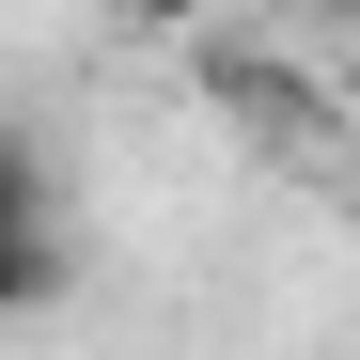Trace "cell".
Wrapping results in <instances>:
<instances>
[{
  "label": "cell",
  "instance_id": "6da1fadb",
  "mask_svg": "<svg viewBox=\"0 0 360 360\" xmlns=\"http://www.w3.org/2000/svg\"><path fill=\"white\" fill-rule=\"evenodd\" d=\"M188 47H204V94H219L251 141H282V157H329V94L297 79L282 47H251V32H188Z\"/></svg>",
  "mask_w": 360,
  "mask_h": 360
},
{
  "label": "cell",
  "instance_id": "7a4b0ae2",
  "mask_svg": "<svg viewBox=\"0 0 360 360\" xmlns=\"http://www.w3.org/2000/svg\"><path fill=\"white\" fill-rule=\"evenodd\" d=\"M63 297H79V235L63 219H47V235H0V329H16V314H63Z\"/></svg>",
  "mask_w": 360,
  "mask_h": 360
},
{
  "label": "cell",
  "instance_id": "3957f363",
  "mask_svg": "<svg viewBox=\"0 0 360 360\" xmlns=\"http://www.w3.org/2000/svg\"><path fill=\"white\" fill-rule=\"evenodd\" d=\"M47 219H63V157L0 110V235H47Z\"/></svg>",
  "mask_w": 360,
  "mask_h": 360
},
{
  "label": "cell",
  "instance_id": "277c9868",
  "mask_svg": "<svg viewBox=\"0 0 360 360\" xmlns=\"http://www.w3.org/2000/svg\"><path fill=\"white\" fill-rule=\"evenodd\" d=\"M110 32H157V47H188V32H219V0H110Z\"/></svg>",
  "mask_w": 360,
  "mask_h": 360
}]
</instances>
